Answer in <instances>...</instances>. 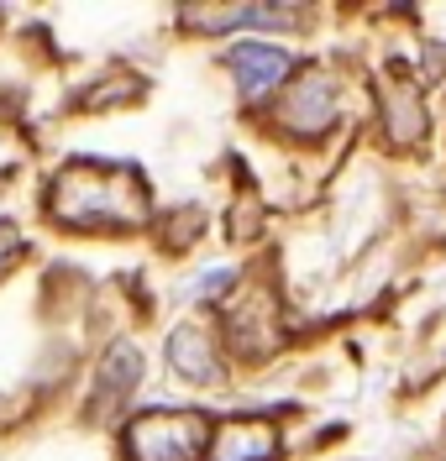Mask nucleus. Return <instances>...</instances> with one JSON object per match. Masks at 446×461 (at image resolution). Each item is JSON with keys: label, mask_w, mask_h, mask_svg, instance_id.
Here are the masks:
<instances>
[{"label": "nucleus", "mask_w": 446, "mask_h": 461, "mask_svg": "<svg viewBox=\"0 0 446 461\" xmlns=\"http://www.w3.org/2000/svg\"><path fill=\"white\" fill-rule=\"evenodd\" d=\"M48 215L74 230H137L152 215L148 178L132 163H95L79 158L53 178Z\"/></svg>", "instance_id": "nucleus-1"}, {"label": "nucleus", "mask_w": 446, "mask_h": 461, "mask_svg": "<svg viewBox=\"0 0 446 461\" xmlns=\"http://www.w3.org/2000/svg\"><path fill=\"white\" fill-rule=\"evenodd\" d=\"M210 420L189 409H152L126 425V461H205Z\"/></svg>", "instance_id": "nucleus-2"}, {"label": "nucleus", "mask_w": 446, "mask_h": 461, "mask_svg": "<svg viewBox=\"0 0 446 461\" xmlns=\"http://www.w3.org/2000/svg\"><path fill=\"white\" fill-rule=\"evenodd\" d=\"M278 121H284L295 137H321L331 121H336V79L321 74V68H305L295 85L284 89Z\"/></svg>", "instance_id": "nucleus-3"}, {"label": "nucleus", "mask_w": 446, "mask_h": 461, "mask_svg": "<svg viewBox=\"0 0 446 461\" xmlns=\"http://www.w3.org/2000/svg\"><path fill=\"white\" fill-rule=\"evenodd\" d=\"M226 63H232V79H237L247 105L268 100L273 89H284V79L295 74V53L278 48V42H237Z\"/></svg>", "instance_id": "nucleus-4"}, {"label": "nucleus", "mask_w": 446, "mask_h": 461, "mask_svg": "<svg viewBox=\"0 0 446 461\" xmlns=\"http://www.w3.org/2000/svg\"><path fill=\"white\" fill-rule=\"evenodd\" d=\"M278 456V425L273 420H226L210 430L205 461H273Z\"/></svg>", "instance_id": "nucleus-5"}, {"label": "nucleus", "mask_w": 446, "mask_h": 461, "mask_svg": "<svg viewBox=\"0 0 446 461\" xmlns=\"http://www.w3.org/2000/svg\"><path fill=\"white\" fill-rule=\"evenodd\" d=\"M184 27L195 32H237V27H299V11H284V5H189L184 11Z\"/></svg>", "instance_id": "nucleus-6"}, {"label": "nucleus", "mask_w": 446, "mask_h": 461, "mask_svg": "<svg viewBox=\"0 0 446 461\" xmlns=\"http://www.w3.org/2000/svg\"><path fill=\"white\" fill-rule=\"evenodd\" d=\"M168 367L178 377H189V383H221L226 367H221V357H215V341H210V330L200 325H178L174 341H168Z\"/></svg>", "instance_id": "nucleus-7"}, {"label": "nucleus", "mask_w": 446, "mask_h": 461, "mask_svg": "<svg viewBox=\"0 0 446 461\" xmlns=\"http://www.w3.org/2000/svg\"><path fill=\"white\" fill-rule=\"evenodd\" d=\"M384 131L394 142L425 137V100H420L415 85H384Z\"/></svg>", "instance_id": "nucleus-8"}, {"label": "nucleus", "mask_w": 446, "mask_h": 461, "mask_svg": "<svg viewBox=\"0 0 446 461\" xmlns=\"http://www.w3.org/2000/svg\"><path fill=\"white\" fill-rule=\"evenodd\" d=\"M100 383H105V393L121 399V393H132L137 383H142V351L137 346H111V357L100 362Z\"/></svg>", "instance_id": "nucleus-9"}, {"label": "nucleus", "mask_w": 446, "mask_h": 461, "mask_svg": "<svg viewBox=\"0 0 446 461\" xmlns=\"http://www.w3.org/2000/svg\"><path fill=\"white\" fill-rule=\"evenodd\" d=\"M16 252H22V230L11 226V221H0V273L16 262Z\"/></svg>", "instance_id": "nucleus-10"}, {"label": "nucleus", "mask_w": 446, "mask_h": 461, "mask_svg": "<svg viewBox=\"0 0 446 461\" xmlns=\"http://www.w3.org/2000/svg\"><path fill=\"white\" fill-rule=\"evenodd\" d=\"M232 278H237L232 267H210V273H200V284H195V288H200V294H221Z\"/></svg>", "instance_id": "nucleus-11"}]
</instances>
